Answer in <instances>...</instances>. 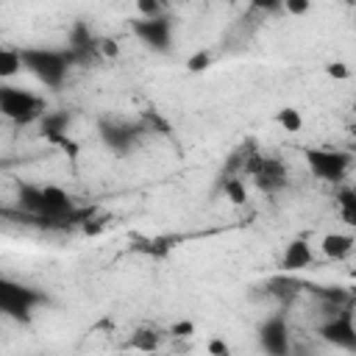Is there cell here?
Returning <instances> with one entry per match:
<instances>
[{
	"mask_svg": "<svg viewBox=\"0 0 356 356\" xmlns=\"http://www.w3.org/2000/svg\"><path fill=\"white\" fill-rule=\"evenodd\" d=\"M22 64L36 81H42L50 89H58L67 78V70L75 64V56L70 50L53 47H22Z\"/></svg>",
	"mask_w": 356,
	"mask_h": 356,
	"instance_id": "obj_1",
	"label": "cell"
},
{
	"mask_svg": "<svg viewBox=\"0 0 356 356\" xmlns=\"http://www.w3.org/2000/svg\"><path fill=\"white\" fill-rule=\"evenodd\" d=\"M0 111L6 120L11 122H19V125H28V122H36L42 120L47 111H44V100L28 89H19V86H11V83H3L0 86Z\"/></svg>",
	"mask_w": 356,
	"mask_h": 356,
	"instance_id": "obj_2",
	"label": "cell"
},
{
	"mask_svg": "<svg viewBox=\"0 0 356 356\" xmlns=\"http://www.w3.org/2000/svg\"><path fill=\"white\" fill-rule=\"evenodd\" d=\"M317 337L337 350L356 353V323H353L350 306L339 312H328V317L317 325Z\"/></svg>",
	"mask_w": 356,
	"mask_h": 356,
	"instance_id": "obj_3",
	"label": "cell"
},
{
	"mask_svg": "<svg viewBox=\"0 0 356 356\" xmlns=\"http://www.w3.org/2000/svg\"><path fill=\"white\" fill-rule=\"evenodd\" d=\"M303 156H306V164H309L312 175L320 178V181H328V184H339L350 170V153H345V150L309 147Z\"/></svg>",
	"mask_w": 356,
	"mask_h": 356,
	"instance_id": "obj_4",
	"label": "cell"
},
{
	"mask_svg": "<svg viewBox=\"0 0 356 356\" xmlns=\"http://www.w3.org/2000/svg\"><path fill=\"white\" fill-rule=\"evenodd\" d=\"M259 348L267 356H292V331L284 314H273L259 325Z\"/></svg>",
	"mask_w": 356,
	"mask_h": 356,
	"instance_id": "obj_5",
	"label": "cell"
},
{
	"mask_svg": "<svg viewBox=\"0 0 356 356\" xmlns=\"http://www.w3.org/2000/svg\"><path fill=\"white\" fill-rule=\"evenodd\" d=\"M39 300H42V298H39L33 289H28V286L11 284V281H3V284H0V309H3L6 314H11V317L25 320V317L33 312V306H36Z\"/></svg>",
	"mask_w": 356,
	"mask_h": 356,
	"instance_id": "obj_6",
	"label": "cell"
},
{
	"mask_svg": "<svg viewBox=\"0 0 356 356\" xmlns=\"http://www.w3.org/2000/svg\"><path fill=\"white\" fill-rule=\"evenodd\" d=\"M134 33H136L145 44H150V47H156V50H161V53L170 50L172 25H170L167 17H156V19H142V17H139V19L134 22Z\"/></svg>",
	"mask_w": 356,
	"mask_h": 356,
	"instance_id": "obj_7",
	"label": "cell"
},
{
	"mask_svg": "<svg viewBox=\"0 0 356 356\" xmlns=\"http://www.w3.org/2000/svg\"><path fill=\"white\" fill-rule=\"evenodd\" d=\"M312 264H314V250H312V242H306V239H292L281 253V270L284 273H298V270H306Z\"/></svg>",
	"mask_w": 356,
	"mask_h": 356,
	"instance_id": "obj_8",
	"label": "cell"
},
{
	"mask_svg": "<svg viewBox=\"0 0 356 356\" xmlns=\"http://www.w3.org/2000/svg\"><path fill=\"white\" fill-rule=\"evenodd\" d=\"M353 248H356V236H353L350 231H331V234H325L323 242H320L323 256L331 259V261L348 259V256L353 253Z\"/></svg>",
	"mask_w": 356,
	"mask_h": 356,
	"instance_id": "obj_9",
	"label": "cell"
},
{
	"mask_svg": "<svg viewBox=\"0 0 356 356\" xmlns=\"http://www.w3.org/2000/svg\"><path fill=\"white\" fill-rule=\"evenodd\" d=\"M22 70H25V64H22V47L3 44V47H0V78H3V81H11V78L19 75Z\"/></svg>",
	"mask_w": 356,
	"mask_h": 356,
	"instance_id": "obj_10",
	"label": "cell"
},
{
	"mask_svg": "<svg viewBox=\"0 0 356 356\" xmlns=\"http://www.w3.org/2000/svg\"><path fill=\"white\" fill-rule=\"evenodd\" d=\"M334 203H337L339 220H342L348 228H356V189L342 186V189L334 195Z\"/></svg>",
	"mask_w": 356,
	"mask_h": 356,
	"instance_id": "obj_11",
	"label": "cell"
},
{
	"mask_svg": "<svg viewBox=\"0 0 356 356\" xmlns=\"http://www.w3.org/2000/svg\"><path fill=\"white\" fill-rule=\"evenodd\" d=\"M134 350H142V353H153L159 345H161V334L156 331V328H139V331H134V337H131V342H128Z\"/></svg>",
	"mask_w": 356,
	"mask_h": 356,
	"instance_id": "obj_12",
	"label": "cell"
},
{
	"mask_svg": "<svg viewBox=\"0 0 356 356\" xmlns=\"http://www.w3.org/2000/svg\"><path fill=\"white\" fill-rule=\"evenodd\" d=\"M275 125L284 131V134H298L303 128V114L292 106H284L275 111Z\"/></svg>",
	"mask_w": 356,
	"mask_h": 356,
	"instance_id": "obj_13",
	"label": "cell"
},
{
	"mask_svg": "<svg viewBox=\"0 0 356 356\" xmlns=\"http://www.w3.org/2000/svg\"><path fill=\"white\" fill-rule=\"evenodd\" d=\"M222 195H225V200L234 203V206L248 203V186H245V178H222Z\"/></svg>",
	"mask_w": 356,
	"mask_h": 356,
	"instance_id": "obj_14",
	"label": "cell"
},
{
	"mask_svg": "<svg viewBox=\"0 0 356 356\" xmlns=\"http://www.w3.org/2000/svg\"><path fill=\"white\" fill-rule=\"evenodd\" d=\"M211 67V53L209 50H197V53H192L189 58H186V70L189 72H203V70H209Z\"/></svg>",
	"mask_w": 356,
	"mask_h": 356,
	"instance_id": "obj_15",
	"label": "cell"
},
{
	"mask_svg": "<svg viewBox=\"0 0 356 356\" xmlns=\"http://www.w3.org/2000/svg\"><path fill=\"white\" fill-rule=\"evenodd\" d=\"M323 72H325L331 81H348V78H350V67H348L345 61H328V64L323 67Z\"/></svg>",
	"mask_w": 356,
	"mask_h": 356,
	"instance_id": "obj_16",
	"label": "cell"
},
{
	"mask_svg": "<svg viewBox=\"0 0 356 356\" xmlns=\"http://www.w3.org/2000/svg\"><path fill=\"white\" fill-rule=\"evenodd\" d=\"M167 334L175 337V339H189V337L195 334V323H192V320H175V323L167 328Z\"/></svg>",
	"mask_w": 356,
	"mask_h": 356,
	"instance_id": "obj_17",
	"label": "cell"
},
{
	"mask_svg": "<svg viewBox=\"0 0 356 356\" xmlns=\"http://www.w3.org/2000/svg\"><path fill=\"white\" fill-rule=\"evenodd\" d=\"M206 353H209V356H234V353H231V345H228L222 337H209Z\"/></svg>",
	"mask_w": 356,
	"mask_h": 356,
	"instance_id": "obj_18",
	"label": "cell"
},
{
	"mask_svg": "<svg viewBox=\"0 0 356 356\" xmlns=\"http://www.w3.org/2000/svg\"><path fill=\"white\" fill-rule=\"evenodd\" d=\"M136 8H139V14H142V19H156V17H164L161 11V3H153V0H139L136 3Z\"/></svg>",
	"mask_w": 356,
	"mask_h": 356,
	"instance_id": "obj_19",
	"label": "cell"
},
{
	"mask_svg": "<svg viewBox=\"0 0 356 356\" xmlns=\"http://www.w3.org/2000/svg\"><path fill=\"white\" fill-rule=\"evenodd\" d=\"M284 11L292 14V17H303V14L312 11V3H309V0H286V3H284Z\"/></svg>",
	"mask_w": 356,
	"mask_h": 356,
	"instance_id": "obj_20",
	"label": "cell"
},
{
	"mask_svg": "<svg viewBox=\"0 0 356 356\" xmlns=\"http://www.w3.org/2000/svg\"><path fill=\"white\" fill-rule=\"evenodd\" d=\"M97 53L106 58H117L120 56V42L117 39H100L97 42Z\"/></svg>",
	"mask_w": 356,
	"mask_h": 356,
	"instance_id": "obj_21",
	"label": "cell"
},
{
	"mask_svg": "<svg viewBox=\"0 0 356 356\" xmlns=\"http://www.w3.org/2000/svg\"><path fill=\"white\" fill-rule=\"evenodd\" d=\"M350 136H353V142H356V125H353V128H350Z\"/></svg>",
	"mask_w": 356,
	"mask_h": 356,
	"instance_id": "obj_22",
	"label": "cell"
},
{
	"mask_svg": "<svg viewBox=\"0 0 356 356\" xmlns=\"http://www.w3.org/2000/svg\"><path fill=\"white\" fill-rule=\"evenodd\" d=\"M353 117H356V103H353Z\"/></svg>",
	"mask_w": 356,
	"mask_h": 356,
	"instance_id": "obj_23",
	"label": "cell"
}]
</instances>
